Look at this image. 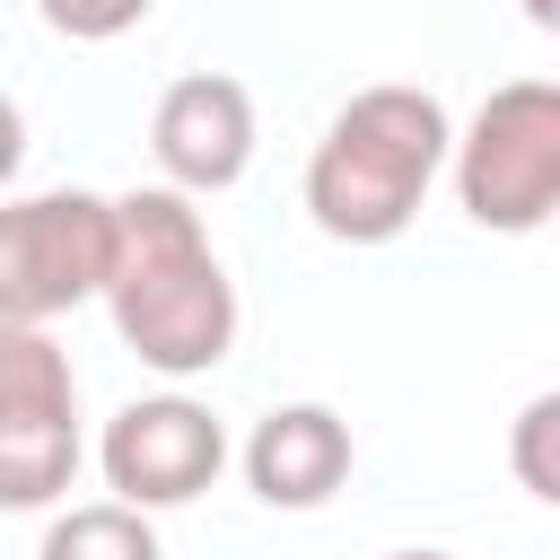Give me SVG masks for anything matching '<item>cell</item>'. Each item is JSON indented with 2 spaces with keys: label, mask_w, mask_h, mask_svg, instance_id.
Listing matches in <instances>:
<instances>
[{
  "label": "cell",
  "mask_w": 560,
  "mask_h": 560,
  "mask_svg": "<svg viewBox=\"0 0 560 560\" xmlns=\"http://www.w3.org/2000/svg\"><path fill=\"white\" fill-rule=\"evenodd\" d=\"M149 158L166 166V192H228L254 166V96L228 70H192L149 114Z\"/></svg>",
  "instance_id": "obj_7"
},
{
  "label": "cell",
  "mask_w": 560,
  "mask_h": 560,
  "mask_svg": "<svg viewBox=\"0 0 560 560\" xmlns=\"http://www.w3.org/2000/svg\"><path fill=\"white\" fill-rule=\"evenodd\" d=\"M385 560H455V551H385Z\"/></svg>",
  "instance_id": "obj_14"
},
{
  "label": "cell",
  "mask_w": 560,
  "mask_h": 560,
  "mask_svg": "<svg viewBox=\"0 0 560 560\" xmlns=\"http://www.w3.org/2000/svg\"><path fill=\"white\" fill-rule=\"evenodd\" d=\"M79 472V376L35 324H0V508H52Z\"/></svg>",
  "instance_id": "obj_5"
},
{
  "label": "cell",
  "mask_w": 560,
  "mask_h": 560,
  "mask_svg": "<svg viewBox=\"0 0 560 560\" xmlns=\"http://www.w3.org/2000/svg\"><path fill=\"white\" fill-rule=\"evenodd\" d=\"M551 429H560V394H534L516 411V481L534 499H560V472H551Z\"/></svg>",
  "instance_id": "obj_11"
},
{
  "label": "cell",
  "mask_w": 560,
  "mask_h": 560,
  "mask_svg": "<svg viewBox=\"0 0 560 560\" xmlns=\"http://www.w3.org/2000/svg\"><path fill=\"white\" fill-rule=\"evenodd\" d=\"M18 158H26V114H18V96L0 88V184L18 175Z\"/></svg>",
  "instance_id": "obj_12"
},
{
  "label": "cell",
  "mask_w": 560,
  "mask_h": 560,
  "mask_svg": "<svg viewBox=\"0 0 560 560\" xmlns=\"http://www.w3.org/2000/svg\"><path fill=\"white\" fill-rule=\"evenodd\" d=\"M35 560H166L158 551V525L122 499H96V508H61L35 542Z\"/></svg>",
  "instance_id": "obj_9"
},
{
  "label": "cell",
  "mask_w": 560,
  "mask_h": 560,
  "mask_svg": "<svg viewBox=\"0 0 560 560\" xmlns=\"http://www.w3.org/2000/svg\"><path fill=\"white\" fill-rule=\"evenodd\" d=\"M455 158V201L490 236H534L560 201V88L551 79H508L481 96L472 131L446 149Z\"/></svg>",
  "instance_id": "obj_3"
},
{
  "label": "cell",
  "mask_w": 560,
  "mask_h": 560,
  "mask_svg": "<svg viewBox=\"0 0 560 560\" xmlns=\"http://www.w3.org/2000/svg\"><path fill=\"white\" fill-rule=\"evenodd\" d=\"M105 315L122 350L158 376H210L236 350V280L201 236V210L166 184H140L114 201L105 245Z\"/></svg>",
  "instance_id": "obj_1"
},
{
  "label": "cell",
  "mask_w": 560,
  "mask_h": 560,
  "mask_svg": "<svg viewBox=\"0 0 560 560\" xmlns=\"http://www.w3.org/2000/svg\"><path fill=\"white\" fill-rule=\"evenodd\" d=\"M105 245H114V201L105 192H26L0 201V324H52L105 289Z\"/></svg>",
  "instance_id": "obj_4"
},
{
  "label": "cell",
  "mask_w": 560,
  "mask_h": 560,
  "mask_svg": "<svg viewBox=\"0 0 560 560\" xmlns=\"http://www.w3.org/2000/svg\"><path fill=\"white\" fill-rule=\"evenodd\" d=\"M525 18L534 26H560V0H525Z\"/></svg>",
  "instance_id": "obj_13"
},
{
  "label": "cell",
  "mask_w": 560,
  "mask_h": 560,
  "mask_svg": "<svg viewBox=\"0 0 560 560\" xmlns=\"http://www.w3.org/2000/svg\"><path fill=\"white\" fill-rule=\"evenodd\" d=\"M96 464H105V490L122 499V508H184V499H201L210 481H219V464H228V429L210 420V402H192V394H140V402H122L114 420H105V446H96Z\"/></svg>",
  "instance_id": "obj_6"
},
{
  "label": "cell",
  "mask_w": 560,
  "mask_h": 560,
  "mask_svg": "<svg viewBox=\"0 0 560 560\" xmlns=\"http://www.w3.org/2000/svg\"><path fill=\"white\" fill-rule=\"evenodd\" d=\"M35 9H44V26L70 35V44H114V35H131V26L149 18V0H35Z\"/></svg>",
  "instance_id": "obj_10"
},
{
  "label": "cell",
  "mask_w": 560,
  "mask_h": 560,
  "mask_svg": "<svg viewBox=\"0 0 560 560\" xmlns=\"http://www.w3.org/2000/svg\"><path fill=\"white\" fill-rule=\"evenodd\" d=\"M446 149H455V122L429 88H394V79L359 88L306 158V219L332 245H394L420 219Z\"/></svg>",
  "instance_id": "obj_2"
},
{
  "label": "cell",
  "mask_w": 560,
  "mask_h": 560,
  "mask_svg": "<svg viewBox=\"0 0 560 560\" xmlns=\"http://www.w3.org/2000/svg\"><path fill=\"white\" fill-rule=\"evenodd\" d=\"M245 481L262 508H324L350 481V420L324 402H280L245 438Z\"/></svg>",
  "instance_id": "obj_8"
}]
</instances>
